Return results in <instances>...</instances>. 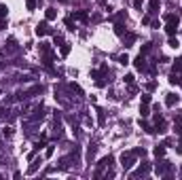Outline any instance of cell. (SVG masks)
Wrapping results in <instances>:
<instances>
[{
	"mask_svg": "<svg viewBox=\"0 0 182 180\" xmlns=\"http://www.w3.org/2000/svg\"><path fill=\"white\" fill-rule=\"evenodd\" d=\"M134 66H136L138 70H144V68H146V59H144V55H142V53H140V55L136 57V62H134Z\"/></svg>",
	"mask_w": 182,
	"mask_h": 180,
	"instance_id": "cell-7",
	"label": "cell"
},
{
	"mask_svg": "<svg viewBox=\"0 0 182 180\" xmlns=\"http://www.w3.org/2000/svg\"><path fill=\"white\" fill-rule=\"evenodd\" d=\"M40 51H43V53H49V51H51V47L47 45V43H40Z\"/></svg>",
	"mask_w": 182,
	"mask_h": 180,
	"instance_id": "cell-22",
	"label": "cell"
},
{
	"mask_svg": "<svg viewBox=\"0 0 182 180\" xmlns=\"http://www.w3.org/2000/svg\"><path fill=\"white\" fill-rule=\"evenodd\" d=\"M170 170H172V165H170V163H165V161H161V163H157V165H155V172H157L159 176H163V174H165V172H170Z\"/></svg>",
	"mask_w": 182,
	"mask_h": 180,
	"instance_id": "cell-4",
	"label": "cell"
},
{
	"mask_svg": "<svg viewBox=\"0 0 182 180\" xmlns=\"http://www.w3.org/2000/svg\"><path fill=\"white\" fill-rule=\"evenodd\" d=\"M93 155H95V146H89V150H87V157L93 159Z\"/></svg>",
	"mask_w": 182,
	"mask_h": 180,
	"instance_id": "cell-24",
	"label": "cell"
},
{
	"mask_svg": "<svg viewBox=\"0 0 182 180\" xmlns=\"http://www.w3.org/2000/svg\"><path fill=\"white\" fill-rule=\"evenodd\" d=\"M38 168H40V159H36V161H32V165L28 168V174H34V172H36Z\"/></svg>",
	"mask_w": 182,
	"mask_h": 180,
	"instance_id": "cell-11",
	"label": "cell"
},
{
	"mask_svg": "<svg viewBox=\"0 0 182 180\" xmlns=\"http://www.w3.org/2000/svg\"><path fill=\"white\" fill-rule=\"evenodd\" d=\"M180 176H182V170H180Z\"/></svg>",
	"mask_w": 182,
	"mask_h": 180,
	"instance_id": "cell-36",
	"label": "cell"
},
{
	"mask_svg": "<svg viewBox=\"0 0 182 180\" xmlns=\"http://www.w3.org/2000/svg\"><path fill=\"white\" fill-rule=\"evenodd\" d=\"M4 26H6V21H4V19H0V30H4Z\"/></svg>",
	"mask_w": 182,
	"mask_h": 180,
	"instance_id": "cell-34",
	"label": "cell"
},
{
	"mask_svg": "<svg viewBox=\"0 0 182 180\" xmlns=\"http://www.w3.org/2000/svg\"><path fill=\"white\" fill-rule=\"evenodd\" d=\"M2 134H4V138H11V136H13V127H4Z\"/></svg>",
	"mask_w": 182,
	"mask_h": 180,
	"instance_id": "cell-19",
	"label": "cell"
},
{
	"mask_svg": "<svg viewBox=\"0 0 182 180\" xmlns=\"http://www.w3.org/2000/svg\"><path fill=\"white\" fill-rule=\"evenodd\" d=\"M142 104H150V95H142Z\"/></svg>",
	"mask_w": 182,
	"mask_h": 180,
	"instance_id": "cell-31",
	"label": "cell"
},
{
	"mask_svg": "<svg viewBox=\"0 0 182 180\" xmlns=\"http://www.w3.org/2000/svg\"><path fill=\"white\" fill-rule=\"evenodd\" d=\"M74 17H76L79 21H89V17H87V13H85V11H76V13H74Z\"/></svg>",
	"mask_w": 182,
	"mask_h": 180,
	"instance_id": "cell-10",
	"label": "cell"
},
{
	"mask_svg": "<svg viewBox=\"0 0 182 180\" xmlns=\"http://www.w3.org/2000/svg\"><path fill=\"white\" fill-rule=\"evenodd\" d=\"M43 117H45V108L43 106H36V110L32 115V121H43Z\"/></svg>",
	"mask_w": 182,
	"mask_h": 180,
	"instance_id": "cell-6",
	"label": "cell"
},
{
	"mask_svg": "<svg viewBox=\"0 0 182 180\" xmlns=\"http://www.w3.org/2000/svg\"><path fill=\"white\" fill-rule=\"evenodd\" d=\"M178 100H180L178 95H174V93H167V97H165V104H167V106H176V104H178Z\"/></svg>",
	"mask_w": 182,
	"mask_h": 180,
	"instance_id": "cell-8",
	"label": "cell"
},
{
	"mask_svg": "<svg viewBox=\"0 0 182 180\" xmlns=\"http://www.w3.org/2000/svg\"><path fill=\"white\" fill-rule=\"evenodd\" d=\"M150 13H157V9H159V0H150Z\"/></svg>",
	"mask_w": 182,
	"mask_h": 180,
	"instance_id": "cell-16",
	"label": "cell"
},
{
	"mask_svg": "<svg viewBox=\"0 0 182 180\" xmlns=\"http://www.w3.org/2000/svg\"><path fill=\"white\" fill-rule=\"evenodd\" d=\"M142 4H144V0H134V9H142Z\"/></svg>",
	"mask_w": 182,
	"mask_h": 180,
	"instance_id": "cell-28",
	"label": "cell"
},
{
	"mask_svg": "<svg viewBox=\"0 0 182 180\" xmlns=\"http://www.w3.org/2000/svg\"><path fill=\"white\" fill-rule=\"evenodd\" d=\"M136 153L134 150H129V153H123L121 155V165H123V170H131L134 168V163H136Z\"/></svg>",
	"mask_w": 182,
	"mask_h": 180,
	"instance_id": "cell-1",
	"label": "cell"
},
{
	"mask_svg": "<svg viewBox=\"0 0 182 180\" xmlns=\"http://www.w3.org/2000/svg\"><path fill=\"white\" fill-rule=\"evenodd\" d=\"M134 153H136V155H142V157H144V155H146V150H144V148H136V150H134Z\"/></svg>",
	"mask_w": 182,
	"mask_h": 180,
	"instance_id": "cell-32",
	"label": "cell"
},
{
	"mask_svg": "<svg viewBox=\"0 0 182 180\" xmlns=\"http://www.w3.org/2000/svg\"><path fill=\"white\" fill-rule=\"evenodd\" d=\"M176 132H178V134L182 136V125H178V127H176Z\"/></svg>",
	"mask_w": 182,
	"mask_h": 180,
	"instance_id": "cell-35",
	"label": "cell"
},
{
	"mask_svg": "<svg viewBox=\"0 0 182 180\" xmlns=\"http://www.w3.org/2000/svg\"><path fill=\"white\" fill-rule=\"evenodd\" d=\"M180 45V43H178V41H176V38H174V36H172V38H170V47H174V49H176V47Z\"/></svg>",
	"mask_w": 182,
	"mask_h": 180,
	"instance_id": "cell-27",
	"label": "cell"
},
{
	"mask_svg": "<svg viewBox=\"0 0 182 180\" xmlns=\"http://www.w3.org/2000/svg\"><path fill=\"white\" fill-rule=\"evenodd\" d=\"M155 87H157V83H155V81H150V83L146 85V89H148V91H152V89H155Z\"/></svg>",
	"mask_w": 182,
	"mask_h": 180,
	"instance_id": "cell-29",
	"label": "cell"
},
{
	"mask_svg": "<svg viewBox=\"0 0 182 180\" xmlns=\"http://www.w3.org/2000/svg\"><path fill=\"white\" fill-rule=\"evenodd\" d=\"M148 172H150V165H148V163H144V165H140L136 172L131 174V178H140V176H146Z\"/></svg>",
	"mask_w": 182,
	"mask_h": 180,
	"instance_id": "cell-3",
	"label": "cell"
},
{
	"mask_svg": "<svg viewBox=\"0 0 182 180\" xmlns=\"http://www.w3.org/2000/svg\"><path fill=\"white\" fill-rule=\"evenodd\" d=\"M112 163H114V159H112V157H110V155H108V157H104V159H102V161H100V168H97V170H95V178H100V176H102V172H104V170H106V168H110V165H112Z\"/></svg>",
	"mask_w": 182,
	"mask_h": 180,
	"instance_id": "cell-2",
	"label": "cell"
},
{
	"mask_svg": "<svg viewBox=\"0 0 182 180\" xmlns=\"http://www.w3.org/2000/svg\"><path fill=\"white\" fill-rule=\"evenodd\" d=\"M176 30H178V26H174V23H167V26H165V32H167L170 36H174V34H176Z\"/></svg>",
	"mask_w": 182,
	"mask_h": 180,
	"instance_id": "cell-12",
	"label": "cell"
},
{
	"mask_svg": "<svg viewBox=\"0 0 182 180\" xmlns=\"http://www.w3.org/2000/svg\"><path fill=\"white\" fill-rule=\"evenodd\" d=\"M165 21H167V23L178 26V23H180V17H178V15H165Z\"/></svg>",
	"mask_w": 182,
	"mask_h": 180,
	"instance_id": "cell-9",
	"label": "cell"
},
{
	"mask_svg": "<svg viewBox=\"0 0 182 180\" xmlns=\"http://www.w3.org/2000/svg\"><path fill=\"white\" fill-rule=\"evenodd\" d=\"M119 64H123V66L129 64V57H127V55H119Z\"/></svg>",
	"mask_w": 182,
	"mask_h": 180,
	"instance_id": "cell-20",
	"label": "cell"
},
{
	"mask_svg": "<svg viewBox=\"0 0 182 180\" xmlns=\"http://www.w3.org/2000/svg\"><path fill=\"white\" fill-rule=\"evenodd\" d=\"M140 115H142V119H146V117L150 115V110H148V104H142V106H140Z\"/></svg>",
	"mask_w": 182,
	"mask_h": 180,
	"instance_id": "cell-13",
	"label": "cell"
},
{
	"mask_svg": "<svg viewBox=\"0 0 182 180\" xmlns=\"http://www.w3.org/2000/svg\"><path fill=\"white\" fill-rule=\"evenodd\" d=\"M125 83H129V85H131V83H134V74H127V76H125Z\"/></svg>",
	"mask_w": 182,
	"mask_h": 180,
	"instance_id": "cell-30",
	"label": "cell"
},
{
	"mask_svg": "<svg viewBox=\"0 0 182 180\" xmlns=\"http://www.w3.org/2000/svg\"><path fill=\"white\" fill-rule=\"evenodd\" d=\"M53 150H55V148H53V146H47L45 155H47V157H53Z\"/></svg>",
	"mask_w": 182,
	"mask_h": 180,
	"instance_id": "cell-26",
	"label": "cell"
},
{
	"mask_svg": "<svg viewBox=\"0 0 182 180\" xmlns=\"http://www.w3.org/2000/svg\"><path fill=\"white\" fill-rule=\"evenodd\" d=\"M155 155H157V157H163V155H165V146H161V144L155 146Z\"/></svg>",
	"mask_w": 182,
	"mask_h": 180,
	"instance_id": "cell-15",
	"label": "cell"
},
{
	"mask_svg": "<svg viewBox=\"0 0 182 180\" xmlns=\"http://www.w3.org/2000/svg\"><path fill=\"white\" fill-rule=\"evenodd\" d=\"M55 17H57V11H55V9H47V19H49V21H53Z\"/></svg>",
	"mask_w": 182,
	"mask_h": 180,
	"instance_id": "cell-14",
	"label": "cell"
},
{
	"mask_svg": "<svg viewBox=\"0 0 182 180\" xmlns=\"http://www.w3.org/2000/svg\"><path fill=\"white\" fill-rule=\"evenodd\" d=\"M49 32H51V28L47 26V21H43V23L36 26V34H38V36H45V34H49Z\"/></svg>",
	"mask_w": 182,
	"mask_h": 180,
	"instance_id": "cell-5",
	"label": "cell"
},
{
	"mask_svg": "<svg viewBox=\"0 0 182 180\" xmlns=\"http://www.w3.org/2000/svg\"><path fill=\"white\" fill-rule=\"evenodd\" d=\"M148 51H150V45H144V47H142V55H144V53H148Z\"/></svg>",
	"mask_w": 182,
	"mask_h": 180,
	"instance_id": "cell-33",
	"label": "cell"
},
{
	"mask_svg": "<svg viewBox=\"0 0 182 180\" xmlns=\"http://www.w3.org/2000/svg\"><path fill=\"white\" fill-rule=\"evenodd\" d=\"M100 112V125H104V121H106V115H104V110H97Z\"/></svg>",
	"mask_w": 182,
	"mask_h": 180,
	"instance_id": "cell-25",
	"label": "cell"
},
{
	"mask_svg": "<svg viewBox=\"0 0 182 180\" xmlns=\"http://www.w3.org/2000/svg\"><path fill=\"white\" fill-rule=\"evenodd\" d=\"M26 4H28V11H34L36 9V2L34 0H26Z\"/></svg>",
	"mask_w": 182,
	"mask_h": 180,
	"instance_id": "cell-21",
	"label": "cell"
},
{
	"mask_svg": "<svg viewBox=\"0 0 182 180\" xmlns=\"http://www.w3.org/2000/svg\"><path fill=\"white\" fill-rule=\"evenodd\" d=\"M125 43H127V47L134 45V43H136V34H127V36H125Z\"/></svg>",
	"mask_w": 182,
	"mask_h": 180,
	"instance_id": "cell-17",
	"label": "cell"
},
{
	"mask_svg": "<svg viewBox=\"0 0 182 180\" xmlns=\"http://www.w3.org/2000/svg\"><path fill=\"white\" fill-rule=\"evenodd\" d=\"M6 13H9L6 4H0V19H4V17H6Z\"/></svg>",
	"mask_w": 182,
	"mask_h": 180,
	"instance_id": "cell-18",
	"label": "cell"
},
{
	"mask_svg": "<svg viewBox=\"0 0 182 180\" xmlns=\"http://www.w3.org/2000/svg\"><path fill=\"white\" fill-rule=\"evenodd\" d=\"M70 53V45H61V55H68Z\"/></svg>",
	"mask_w": 182,
	"mask_h": 180,
	"instance_id": "cell-23",
	"label": "cell"
}]
</instances>
